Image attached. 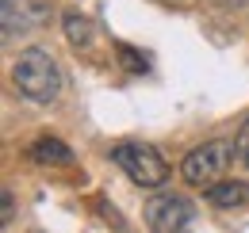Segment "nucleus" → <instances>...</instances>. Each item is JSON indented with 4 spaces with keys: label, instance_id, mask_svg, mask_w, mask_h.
<instances>
[{
    "label": "nucleus",
    "instance_id": "f257e3e1",
    "mask_svg": "<svg viewBox=\"0 0 249 233\" xmlns=\"http://www.w3.org/2000/svg\"><path fill=\"white\" fill-rule=\"evenodd\" d=\"M12 81L19 88V96L23 100H31V103H50V100H58V92H62V73H58V61L50 58L46 50H23L16 65H12Z\"/></svg>",
    "mask_w": 249,
    "mask_h": 233
},
{
    "label": "nucleus",
    "instance_id": "f03ea898",
    "mask_svg": "<svg viewBox=\"0 0 249 233\" xmlns=\"http://www.w3.org/2000/svg\"><path fill=\"white\" fill-rule=\"evenodd\" d=\"M234 157H238L234 142H207V146L192 149L180 161V176L192 187H211V183H218L226 176V168L234 165Z\"/></svg>",
    "mask_w": 249,
    "mask_h": 233
},
{
    "label": "nucleus",
    "instance_id": "7ed1b4c3",
    "mask_svg": "<svg viewBox=\"0 0 249 233\" xmlns=\"http://www.w3.org/2000/svg\"><path fill=\"white\" fill-rule=\"evenodd\" d=\"M115 165H119L138 187H161V183L169 180L165 157H161L154 146H146V142H123V146H115Z\"/></svg>",
    "mask_w": 249,
    "mask_h": 233
},
{
    "label": "nucleus",
    "instance_id": "20e7f679",
    "mask_svg": "<svg viewBox=\"0 0 249 233\" xmlns=\"http://www.w3.org/2000/svg\"><path fill=\"white\" fill-rule=\"evenodd\" d=\"M192 222V203L180 195H154L146 203V226L154 233H177Z\"/></svg>",
    "mask_w": 249,
    "mask_h": 233
},
{
    "label": "nucleus",
    "instance_id": "39448f33",
    "mask_svg": "<svg viewBox=\"0 0 249 233\" xmlns=\"http://www.w3.org/2000/svg\"><path fill=\"white\" fill-rule=\"evenodd\" d=\"M27 157H31L35 165H73L69 146H65V142H58V138H50V134L35 138L31 149H27Z\"/></svg>",
    "mask_w": 249,
    "mask_h": 233
},
{
    "label": "nucleus",
    "instance_id": "423d86ee",
    "mask_svg": "<svg viewBox=\"0 0 249 233\" xmlns=\"http://www.w3.org/2000/svg\"><path fill=\"white\" fill-rule=\"evenodd\" d=\"M211 206H246L249 203V180H218L207 187Z\"/></svg>",
    "mask_w": 249,
    "mask_h": 233
},
{
    "label": "nucleus",
    "instance_id": "0eeeda50",
    "mask_svg": "<svg viewBox=\"0 0 249 233\" xmlns=\"http://www.w3.org/2000/svg\"><path fill=\"white\" fill-rule=\"evenodd\" d=\"M62 27H65V38H69L77 50H85V46L92 42V19H89V16H81V12H65Z\"/></svg>",
    "mask_w": 249,
    "mask_h": 233
},
{
    "label": "nucleus",
    "instance_id": "6e6552de",
    "mask_svg": "<svg viewBox=\"0 0 249 233\" xmlns=\"http://www.w3.org/2000/svg\"><path fill=\"white\" fill-rule=\"evenodd\" d=\"M27 0H4V38H16V31L27 27Z\"/></svg>",
    "mask_w": 249,
    "mask_h": 233
},
{
    "label": "nucleus",
    "instance_id": "1a4fd4ad",
    "mask_svg": "<svg viewBox=\"0 0 249 233\" xmlns=\"http://www.w3.org/2000/svg\"><path fill=\"white\" fill-rule=\"evenodd\" d=\"M115 54H119V61H123L130 73H146V58H142V54H134L126 42H119V46H115Z\"/></svg>",
    "mask_w": 249,
    "mask_h": 233
},
{
    "label": "nucleus",
    "instance_id": "9d476101",
    "mask_svg": "<svg viewBox=\"0 0 249 233\" xmlns=\"http://www.w3.org/2000/svg\"><path fill=\"white\" fill-rule=\"evenodd\" d=\"M234 149H238V161L249 168V118L242 122V130H238V138H234Z\"/></svg>",
    "mask_w": 249,
    "mask_h": 233
},
{
    "label": "nucleus",
    "instance_id": "9b49d317",
    "mask_svg": "<svg viewBox=\"0 0 249 233\" xmlns=\"http://www.w3.org/2000/svg\"><path fill=\"white\" fill-rule=\"evenodd\" d=\"M16 218V203H12V191H4V226H12Z\"/></svg>",
    "mask_w": 249,
    "mask_h": 233
},
{
    "label": "nucleus",
    "instance_id": "f8f14e48",
    "mask_svg": "<svg viewBox=\"0 0 249 233\" xmlns=\"http://www.w3.org/2000/svg\"><path fill=\"white\" fill-rule=\"evenodd\" d=\"M218 8H230V12H238V8H246L249 0H215Z\"/></svg>",
    "mask_w": 249,
    "mask_h": 233
}]
</instances>
